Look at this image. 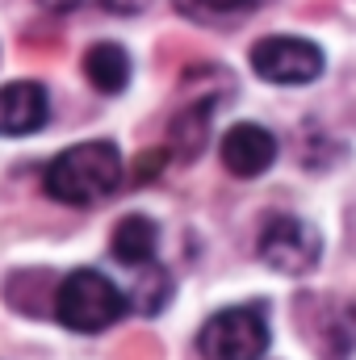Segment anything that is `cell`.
I'll return each instance as SVG.
<instances>
[{
	"label": "cell",
	"instance_id": "cell-5",
	"mask_svg": "<svg viewBox=\"0 0 356 360\" xmlns=\"http://www.w3.org/2000/svg\"><path fill=\"white\" fill-rule=\"evenodd\" d=\"M252 72L268 84H310L323 76V51L306 38L272 34L252 46Z\"/></svg>",
	"mask_w": 356,
	"mask_h": 360
},
{
	"label": "cell",
	"instance_id": "cell-7",
	"mask_svg": "<svg viewBox=\"0 0 356 360\" xmlns=\"http://www.w3.org/2000/svg\"><path fill=\"white\" fill-rule=\"evenodd\" d=\"M51 117V96L38 80H13L0 89V139H25Z\"/></svg>",
	"mask_w": 356,
	"mask_h": 360
},
{
	"label": "cell",
	"instance_id": "cell-1",
	"mask_svg": "<svg viewBox=\"0 0 356 360\" xmlns=\"http://www.w3.org/2000/svg\"><path fill=\"white\" fill-rule=\"evenodd\" d=\"M117 180H122L117 147L105 139H92V143L68 147L63 155H55L42 176V188H46V197H55L63 205H96L117 188Z\"/></svg>",
	"mask_w": 356,
	"mask_h": 360
},
{
	"label": "cell",
	"instance_id": "cell-4",
	"mask_svg": "<svg viewBox=\"0 0 356 360\" xmlns=\"http://www.w3.org/2000/svg\"><path fill=\"white\" fill-rule=\"evenodd\" d=\"M323 256V239L319 231L306 222V218H293V214H276L260 231V260L272 272H285V276H302L319 264Z\"/></svg>",
	"mask_w": 356,
	"mask_h": 360
},
{
	"label": "cell",
	"instance_id": "cell-10",
	"mask_svg": "<svg viewBox=\"0 0 356 360\" xmlns=\"http://www.w3.org/2000/svg\"><path fill=\"white\" fill-rule=\"evenodd\" d=\"M268 0H177V8L193 21H227V17H239V13H252Z\"/></svg>",
	"mask_w": 356,
	"mask_h": 360
},
{
	"label": "cell",
	"instance_id": "cell-6",
	"mask_svg": "<svg viewBox=\"0 0 356 360\" xmlns=\"http://www.w3.org/2000/svg\"><path fill=\"white\" fill-rule=\"evenodd\" d=\"M218 155H222V168L231 172V176H260L272 168V160H276V139L268 134L265 126H256V122H239V126H231L227 134H222V143H218Z\"/></svg>",
	"mask_w": 356,
	"mask_h": 360
},
{
	"label": "cell",
	"instance_id": "cell-9",
	"mask_svg": "<svg viewBox=\"0 0 356 360\" xmlns=\"http://www.w3.org/2000/svg\"><path fill=\"white\" fill-rule=\"evenodd\" d=\"M84 76L96 92L113 96V92H122L130 84V55L117 42H96L84 55Z\"/></svg>",
	"mask_w": 356,
	"mask_h": 360
},
{
	"label": "cell",
	"instance_id": "cell-8",
	"mask_svg": "<svg viewBox=\"0 0 356 360\" xmlns=\"http://www.w3.org/2000/svg\"><path fill=\"white\" fill-rule=\"evenodd\" d=\"M155 243H160V226H155L147 214H126V218L113 226V235H109V252H113V260L126 264V269L151 264V260H155Z\"/></svg>",
	"mask_w": 356,
	"mask_h": 360
},
{
	"label": "cell",
	"instance_id": "cell-11",
	"mask_svg": "<svg viewBox=\"0 0 356 360\" xmlns=\"http://www.w3.org/2000/svg\"><path fill=\"white\" fill-rule=\"evenodd\" d=\"M205 113H210L205 105L201 109H184L177 117V126H172V143L184 151V160H193L201 151V143H205Z\"/></svg>",
	"mask_w": 356,
	"mask_h": 360
},
{
	"label": "cell",
	"instance_id": "cell-12",
	"mask_svg": "<svg viewBox=\"0 0 356 360\" xmlns=\"http://www.w3.org/2000/svg\"><path fill=\"white\" fill-rule=\"evenodd\" d=\"M51 13H76V8H109V13H139L143 0H38Z\"/></svg>",
	"mask_w": 356,
	"mask_h": 360
},
{
	"label": "cell",
	"instance_id": "cell-3",
	"mask_svg": "<svg viewBox=\"0 0 356 360\" xmlns=\"http://www.w3.org/2000/svg\"><path fill=\"white\" fill-rule=\"evenodd\" d=\"M201 360H260L268 352V319L260 306L218 310L197 331Z\"/></svg>",
	"mask_w": 356,
	"mask_h": 360
},
{
	"label": "cell",
	"instance_id": "cell-2",
	"mask_svg": "<svg viewBox=\"0 0 356 360\" xmlns=\"http://www.w3.org/2000/svg\"><path fill=\"white\" fill-rule=\"evenodd\" d=\"M126 306H130L126 293L96 269L68 272L55 289V319L68 331H80V335H96V331L113 327L126 314Z\"/></svg>",
	"mask_w": 356,
	"mask_h": 360
}]
</instances>
